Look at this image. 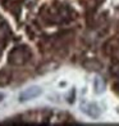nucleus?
<instances>
[{"label":"nucleus","mask_w":119,"mask_h":126,"mask_svg":"<svg viewBox=\"0 0 119 126\" xmlns=\"http://www.w3.org/2000/svg\"><path fill=\"white\" fill-rule=\"evenodd\" d=\"M81 111L83 113H86L88 117L91 118H99L100 114H101V111L100 108L95 104V103H91V102H83L81 103Z\"/></svg>","instance_id":"1"},{"label":"nucleus","mask_w":119,"mask_h":126,"mask_svg":"<svg viewBox=\"0 0 119 126\" xmlns=\"http://www.w3.org/2000/svg\"><path fill=\"white\" fill-rule=\"evenodd\" d=\"M41 93H42V90L40 86H30L19 94V102H27V100L35 99L38 95H41Z\"/></svg>","instance_id":"2"},{"label":"nucleus","mask_w":119,"mask_h":126,"mask_svg":"<svg viewBox=\"0 0 119 126\" xmlns=\"http://www.w3.org/2000/svg\"><path fill=\"white\" fill-rule=\"evenodd\" d=\"M94 88H95V91L97 94H101L103 91L105 90V84L103 81V79H100V77H96L94 80Z\"/></svg>","instance_id":"3"},{"label":"nucleus","mask_w":119,"mask_h":126,"mask_svg":"<svg viewBox=\"0 0 119 126\" xmlns=\"http://www.w3.org/2000/svg\"><path fill=\"white\" fill-rule=\"evenodd\" d=\"M3 98H4V94H3V93H0V102L3 100Z\"/></svg>","instance_id":"4"}]
</instances>
